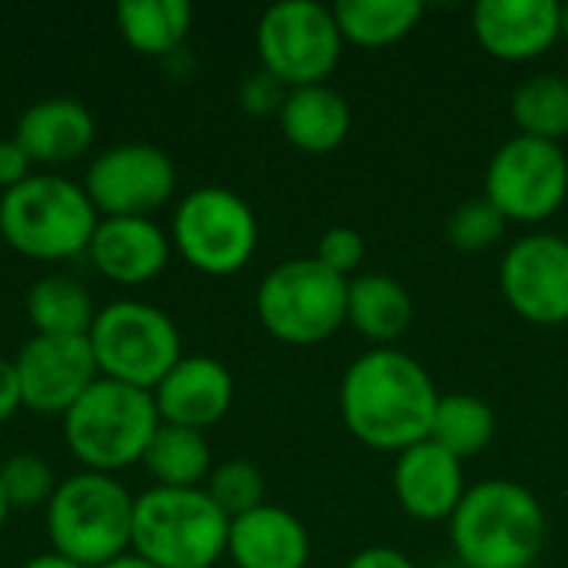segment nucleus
I'll return each instance as SVG.
<instances>
[{
  "label": "nucleus",
  "instance_id": "f257e3e1",
  "mask_svg": "<svg viewBox=\"0 0 568 568\" xmlns=\"http://www.w3.org/2000/svg\"><path fill=\"white\" fill-rule=\"evenodd\" d=\"M439 399L426 366L389 346L359 356L339 386L346 429L359 443L393 453L429 439Z\"/></svg>",
  "mask_w": 568,
  "mask_h": 568
},
{
  "label": "nucleus",
  "instance_id": "f03ea898",
  "mask_svg": "<svg viewBox=\"0 0 568 568\" xmlns=\"http://www.w3.org/2000/svg\"><path fill=\"white\" fill-rule=\"evenodd\" d=\"M449 539L466 568H529L546 549V513L526 486L489 479L466 489Z\"/></svg>",
  "mask_w": 568,
  "mask_h": 568
},
{
  "label": "nucleus",
  "instance_id": "7ed1b4c3",
  "mask_svg": "<svg viewBox=\"0 0 568 568\" xmlns=\"http://www.w3.org/2000/svg\"><path fill=\"white\" fill-rule=\"evenodd\" d=\"M156 426L160 413L153 393L103 376L63 413V436L70 453L90 473L103 476L143 463Z\"/></svg>",
  "mask_w": 568,
  "mask_h": 568
},
{
  "label": "nucleus",
  "instance_id": "20e7f679",
  "mask_svg": "<svg viewBox=\"0 0 568 568\" xmlns=\"http://www.w3.org/2000/svg\"><path fill=\"white\" fill-rule=\"evenodd\" d=\"M230 542V519L206 489H150L133 503L130 549L156 568L216 566Z\"/></svg>",
  "mask_w": 568,
  "mask_h": 568
},
{
  "label": "nucleus",
  "instance_id": "39448f33",
  "mask_svg": "<svg viewBox=\"0 0 568 568\" xmlns=\"http://www.w3.org/2000/svg\"><path fill=\"white\" fill-rule=\"evenodd\" d=\"M130 493L103 476L80 473L57 486L47 506V532L53 552L83 568H100L130 552L133 539Z\"/></svg>",
  "mask_w": 568,
  "mask_h": 568
},
{
  "label": "nucleus",
  "instance_id": "423d86ee",
  "mask_svg": "<svg viewBox=\"0 0 568 568\" xmlns=\"http://www.w3.org/2000/svg\"><path fill=\"white\" fill-rule=\"evenodd\" d=\"M97 210L67 176H27L0 196V233L30 260H70L90 250Z\"/></svg>",
  "mask_w": 568,
  "mask_h": 568
},
{
  "label": "nucleus",
  "instance_id": "0eeeda50",
  "mask_svg": "<svg viewBox=\"0 0 568 568\" xmlns=\"http://www.w3.org/2000/svg\"><path fill=\"white\" fill-rule=\"evenodd\" d=\"M87 339L103 379L146 393L156 389L163 376L183 359L173 320L150 303L120 300L103 306Z\"/></svg>",
  "mask_w": 568,
  "mask_h": 568
},
{
  "label": "nucleus",
  "instance_id": "6e6552de",
  "mask_svg": "<svg viewBox=\"0 0 568 568\" xmlns=\"http://www.w3.org/2000/svg\"><path fill=\"white\" fill-rule=\"evenodd\" d=\"M346 296L349 280L326 270L316 256L290 260L270 270L260 283L256 313L276 339L290 346H313L346 323Z\"/></svg>",
  "mask_w": 568,
  "mask_h": 568
},
{
  "label": "nucleus",
  "instance_id": "1a4fd4ad",
  "mask_svg": "<svg viewBox=\"0 0 568 568\" xmlns=\"http://www.w3.org/2000/svg\"><path fill=\"white\" fill-rule=\"evenodd\" d=\"M256 50L263 70L283 87L323 83L343 53V33L333 7L316 0H283L273 3L256 27Z\"/></svg>",
  "mask_w": 568,
  "mask_h": 568
},
{
  "label": "nucleus",
  "instance_id": "9d476101",
  "mask_svg": "<svg viewBox=\"0 0 568 568\" xmlns=\"http://www.w3.org/2000/svg\"><path fill=\"white\" fill-rule=\"evenodd\" d=\"M173 240L193 270L230 276L240 273L256 250V216L233 190L200 186L176 206Z\"/></svg>",
  "mask_w": 568,
  "mask_h": 568
},
{
  "label": "nucleus",
  "instance_id": "9b49d317",
  "mask_svg": "<svg viewBox=\"0 0 568 568\" xmlns=\"http://www.w3.org/2000/svg\"><path fill=\"white\" fill-rule=\"evenodd\" d=\"M568 196V156L559 143L536 136L506 140L486 170V200L506 220L539 223Z\"/></svg>",
  "mask_w": 568,
  "mask_h": 568
},
{
  "label": "nucleus",
  "instance_id": "f8f14e48",
  "mask_svg": "<svg viewBox=\"0 0 568 568\" xmlns=\"http://www.w3.org/2000/svg\"><path fill=\"white\" fill-rule=\"evenodd\" d=\"M176 170L170 156L150 143H123L100 153L87 170V196L103 220L146 216L170 200Z\"/></svg>",
  "mask_w": 568,
  "mask_h": 568
},
{
  "label": "nucleus",
  "instance_id": "ddd939ff",
  "mask_svg": "<svg viewBox=\"0 0 568 568\" xmlns=\"http://www.w3.org/2000/svg\"><path fill=\"white\" fill-rule=\"evenodd\" d=\"M506 303L529 323H568V243L556 233H532L509 246L499 270Z\"/></svg>",
  "mask_w": 568,
  "mask_h": 568
},
{
  "label": "nucleus",
  "instance_id": "4468645a",
  "mask_svg": "<svg viewBox=\"0 0 568 568\" xmlns=\"http://www.w3.org/2000/svg\"><path fill=\"white\" fill-rule=\"evenodd\" d=\"M13 366L23 406L37 413H67L100 379L87 336H33Z\"/></svg>",
  "mask_w": 568,
  "mask_h": 568
},
{
  "label": "nucleus",
  "instance_id": "2eb2a0df",
  "mask_svg": "<svg viewBox=\"0 0 568 568\" xmlns=\"http://www.w3.org/2000/svg\"><path fill=\"white\" fill-rule=\"evenodd\" d=\"M476 40L499 60H532L562 37L556 0H479L473 10Z\"/></svg>",
  "mask_w": 568,
  "mask_h": 568
},
{
  "label": "nucleus",
  "instance_id": "dca6fc26",
  "mask_svg": "<svg viewBox=\"0 0 568 568\" xmlns=\"http://www.w3.org/2000/svg\"><path fill=\"white\" fill-rule=\"evenodd\" d=\"M393 489L406 516L419 523L453 519L466 496L463 463L433 439H423L399 453L393 469Z\"/></svg>",
  "mask_w": 568,
  "mask_h": 568
},
{
  "label": "nucleus",
  "instance_id": "f3484780",
  "mask_svg": "<svg viewBox=\"0 0 568 568\" xmlns=\"http://www.w3.org/2000/svg\"><path fill=\"white\" fill-rule=\"evenodd\" d=\"M153 403L160 423L203 433L226 416L233 403V376L210 356H186L153 389Z\"/></svg>",
  "mask_w": 568,
  "mask_h": 568
},
{
  "label": "nucleus",
  "instance_id": "a211bd4d",
  "mask_svg": "<svg viewBox=\"0 0 568 568\" xmlns=\"http://www.w3.org/2000/svg\"><path fill=\"white\" fill-rule=\"evenodd\" d=\"M87 253L106 280L133 286L163 273L170 240L150 216H113L97 223Z\"/></svg>",
  "mask_w": 568,
  "mask_h": 568
},
{
  "label": "nucleus",
  "instance_id": "6ab92c4d",
  "mask_svg": "<svg viewBox=\"0 0 568 568\" xmlns=\"http://www.w3.org/2000/svg\"><path fill=\"white\" fill-rule=\"evenodd\" d=\"M226 552L240 568H306L310 536L293 513L263 503L230 523Z\"/></svg>",
  "mask_w": 568,
  "mask_h": 568
},
{
  "label": "nucleus",
  "instance_id": "aec40b11",
  "mask_svg": "<svg viewBox=\"0 0 568 568\" xmlns=\"http://www.w3.org/2000/svg\"><path fill=\"white\" fill-rule=\"evenodd\" d=\"M13 140L33 163H70L93 143V116L80 100L50 97L23 110Z\"/></svg>",
  "mask_w": 568,
  "mask_h": 568
},
{
  "label": "nucleus",
  "instance_id": "412c9836",
  "mask_svg": "<svg viewBox=\"0 0 568 568\" xmlns=\"http://www.w3.org/2000/svg\"><path fill=\"white\" fill-rule=\"evenodd\" d=\"M280 126L293 146L306 153H329L346 140L353 113L343 93L326 83H313L286 93L280 106Z\"/></svg>",
  "mask_w": 568,
  "mask_h": 568
},
{
  "label": "nucleus",
  "instance_id": "4be33fe9",
  "mask_svg": "<svg viewBox=\"0 0 568 568\" xmlns=\"http://www.w3.org/2000/svg\"><path fill=\"white\" fill-rule=\"evenodd\" d=\"M346 323H353L373 343H393L413 323V296L399 280L386 273L356 276L349 280Z\"/></svg>",
  "mask_w": 568,
  "mask_h": 568
},
{
  "label": "nucleus",
  "instance_id": "5701e85b",
  "mask_svg": "<svg viewBox=\"0 0 568 568\" xmlns=\"http://www.w3.org/2000/svg\"><path fill=\"white\" fill-rule=\"evenodd\" d=\"M143 466L163 489H196L210 473V446L196 429L160 423L143 453Z\"/></svg>",
  "mask_w": 568,
  "mask_h": 568
},
{
  "label": "nucleus",
  "instance_id": "b1692460",
  "mask_svg": "<svg viewBox=\"0 0 568 568\" xmlns=\"http://www.w3.org/2000/svg\"><path fill=\"white\" fill-rule=\"evenodd\" d=\"M193 20L186 0H120L116 27L123 40L140 53H173Z\"/></svg>",
  "mask_w": 568,
  "mask_h": 568
},
{
  "label": "nucleus",
  "instance_id": "393cba45",
  "mask_svg": "<svg viewBox=\"0 0 568 568\" xmlns=\"http://www.w3.org/2000/svg\"><path fill=\"white\" fill-rule=\"evenodd\" d=\"M27 316L37 336H87L97 313L83 283L70 276H43L30 286Z\"/></svg>",
  "mask_w": 568,
  "mask_h": 568
},
{
  "label": "nucleus",
  "instance_id": "a878e982",
  "mask_svg": "<svg viewBox=\"0 0 568 568\" xmlns=\"http://www.w3.org/2000/svg\"><path fill=\"white\" fill-rule=\"evenodd\" d=\"M343 40L359 47H386L403 40L423 17L419 0H339L333 7Z\"/></svg>",
  "mask_w": 568,
  "mask_h": 568
},
{
  "label": "nucleus",
  "instance_id": "bb28decb",
  "mask_svg": "<svg viewBox=\"0 0 568 568\" xmlns=\"http://www.w3.org/2000/svg\"><path fill=\"white\" fill-rule=\"evenodd\" d=\"M493 436H496V413L479 396L453 393L439 399L429 439L446 453H453L459 463L483 453L493 443Z\"/></svg>",
  "mask_w": 568,
  "mask_h": 568
},
{
  "label": "nucleus",
  "instance_id": "cd10ccee",
  "mask_svg": "<svg viewBox=\"0 0 568 568\" xmlns=\"http://www.w3.org/2000/svg\"><path fill=\"white\" fill-rule=\"evenodd\" d=\"M513 120L523 136L559 143L568 136V77L536 73L513 93Z\"/></svg>",
  "mask_w": 568,
  "mask_h": 568
},
{
  "label": "nucleus",
  "instance_id": "c85d7f7f",
  "mask_svg": "<svg viewBox=\"0 0 568 568\" xmlns=\"http://www.w3.org/2000/svg\"><path fill=\"white\" fill-rule=\"evenodd\" d=\"M206 496L233 523V519H240V516H246V513L263 506V496H266L263 473L253 463H243V459L223 463L220 469L210 473Z\"/></svg>",
  "mask_w": 568,
  "mask_h": 568
},
{
  "label": "nucleus",
  "instance_id": "c756f323",
  "mask_svg": "<svg viewBox=\"0 0 568 568\" xmlns=\"http://www.w3.org/2000/svg\"><path fill=\"white\" fill-rule=\"evenodd\" d=\"M506 216L496 210V203H489L486 196H473V200H463L449 220H446V236L456 250L463 253H479V250H489L503 240L506 233Z\"/></svg>",
  "mask_w": 568,
  "mask_h": 568
},
{
  "label": "nucleus",
  "instance_id": "7c9ffc66",
  "mask_svg": "<svg viewBox=\"0 0 568 568\" xmlns=\"http://www.w3.org/2000/svg\"><path fill=\"white\" fill-rule=\"evenodd\" d=\"M0 493L10 509H33L53 499L57 479L50 463L33 453H17L0 466Z\"/></svg>",
  "mask_w": 568,
  "mask_h": 568
},
{
  "label": "nucleus",
  "instance_id": "2f4dec72",
  "mask_svg": "<svg viewBox=\"0 0 568 568\" xmlns=\"http://www.w3.org/2000/svg\"><path fill=\"white\" fill-rule=\"evenodd\" d=\"M363 256H366V240H363V233L353 230V226H333V230H326V233L320 236L316 260H320L326 270H333V273H339V276H346V280H349V273L363 263Z\"/></svg>",
  "mask_w": 568,
  "mask_h": 568
},
{
  "label": "nucleus",
  "instance_id": "473e14b6",
  "mask_svg": "<svg viewBox=\"0 0 568 568\" xmlns=\"http://www.w3.org/2000/svg\"><path fill=\"white\" fill-rule=\"evenodd\" d=\"M240 100H243V106H246L250 113L266 116V113H280V106H283L286 93H283V83H280L273 73L260 70V73H253V77H246V80H243V87H240Z\"/></svg>",
  "mask_w": 568,
  "mask_h": 568
},
{
  "label": "nucleus",
  "instance_id": "72a5a7b5",
  "mask_svg": "<svg viewBox=\"0 0 568 568\" xmlns=\"http://www.w3.org/2000/svg\"><path fill=\"white\" fill-rule=\"evenodd\" d=\"M30 156L23 153V146L10 136V140H0V186L3 193L13 190L17 183H23L30 176Z\"/></svg>",
  "mask_w": 568,
  "mask_h": 568
},
{
  "label": "nucleus",
  "instance_id": "f704fd0d",
  "mask_svg": "<svg viewBox=\"0 0 568 568\" xmlns=\"http://www.w3.org/2000/svg\"><path fill=\"white\" fill-rule=\"evenodd\" d=\"M346 568H416V566H413V562H409V556H403L399 549L373 546V549L356 552Z\"/></svg>",
  "mask_w": 568,
  "mask_h": 568
},
{
  "label": "nucleus",
  "instance_id": "c9c22d12",
  "mask_svg": "<svg viewBox=\"0 0 568 568\" xmlns=\"http://www.w3.org/2000/svg\"><path fill=\"white\" fill-rule=\"evenodd\" d=\"M17 406H23L20 396V379H17V366L0 359V423L10 419L17 413Z\"/></svg>",
  "mask_w": 568,
  "mask_h": 568
},
{
  "label": "nucleus",
  "instance_id": "e433bc0d",
  "mask_svg": "<svg viewBox=\"0 0 568 568\" xmlns=\"http://www.w3.org/2000/svg\"><path fill=\"white\" fill-rule=\"evenodd\" d=\"M23 568H83V566H77V562H70V559H63V556H57V552H47V556L30 559Z\"/></svg>",
  "mask_w": 568,
  "mask_h": 568
},
{
  "label": "nucleus",
  "instance_id": "4c0bfd02",
  "mask_svg": "<svg viewBox=\"0 0 568 568\" xmlns=\"http://www.w3.org/2000/svg\"><path fill=\"white\" fill-rule=\"evenodd\" d=\"M100 568H156V566H150L146 559H140L136 552H126V556H120V559H113V562H106V566H100Z\"/></svg>",
  "mask_w": 568,
  "mask_h": 568
},
{
  "label": "nucleus",
  "instance_id": "58836bf2",
  "mask_svg": "<svg viewBox=\"0 0 568 568\" xmlns=\"http://www.w3.org/2000/svg\"><path fill=\"white\" fill-rule=\"evenodd\" d=\"M7 513H10V506H7V499H3V493H0V526H3V519H7Z\"/></svg>",
  "mask_w": 568,
  "mask_h": 568
},
{
  "label": "nucleus",
  "instance_id": "ea45409f",
  "mask_svg": "<svg viewBox=\"0 0 568 568\" xmlns=\"http://www.w3.org/2000/svg\"><path fill=\"white\" fill-rule=\"evenodd\" d=\"M562 37H568V7H562Z\"/></svg>",
  "mask_w": 568,
  "mask_h": 568
},
{
  "label": "nucleus",
  "instance_id": "a19ab883",
  "mask_svg": "<svg viewBox=\"0 0 568 568\" xmlns=\"http://www.w3.org/2000/svg\"><path fill=\"white\" fill-rule=\"evenodd\" d=\"M566 243H568V236H566Z\"/></svg>",
  "mask_w": 568,
  "mask_h": 568
},
{
  "label": "nucleus",
  "instance_id": "79ce46f5",
  "mask_svg": "<svg viewBox=\"0 0 568 568\" xmlns=\"http://www.w3.org/2000/svg\"><path fill=\"white\" fill-rule=\"evenodd\" d=\"M459 568H466V566H459Z\"/></svg>",
  "mask_w": 568,
  "mask_h": 568
}]
</instances>
